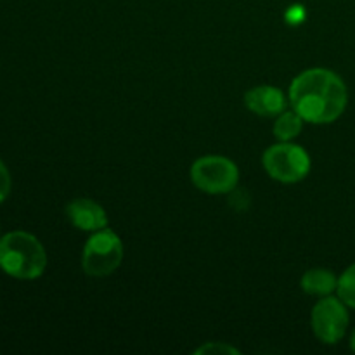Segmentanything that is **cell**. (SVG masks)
I'll list each match as a JSON object with an SVG mask.
<instances>
[{
    "label": "cell",
    "instance_id": "cell-14",
    "mask_svg": "<svg viewBox=\"0 0 355 355\" xmlns=\"http://www.w3.org/2000/svg\"><path fill=\"white\" fill-rule=\"evenodd\" d=\"M304 17H305V12L302 7H291V9L288 10V21H290V23L298 24Z\"/></svg>",
    "mask_w": 355,
    "mask_h": 355
},
{
    "label": "cell",
    "instance_id": "cell-15",
    "mask_svg": "<svg viewBox=\"0 0 355 355\" xmlns=\"http://www.w3.org/2000/svg\"><path fill=\"white\" fill-rule=\"evenodd\" d=\"M350 349L355 352V331L352 333V338H350Z\"/></svg>",
    "mask_w": 355,
    "mask_h": 355
},
{
    "label": "cell",
    "instance_id": "cell-5",
    "mask_svg": "<svg viewBox=\"0 0 355 355\" xmlns=\"http://www.w3.org/2000/svg\"><path fill=\"white\" fill-rule=\"evenodd\" d=\"M191 180L201 193L229 194L239 182V168L232 159L218 155L201 156L191 166Z\"/></svg>",
    "mask_w": 355,
    "mask_h": 355
},
{
    "label": "cell",
    "instance_id": "cell-3",
    "mask_svg": "<svg viewBox=\"0 0 355 355\" xmlns=\"http://www.w3.org/2000/svg\"><path fill=\"white\" fill-rule=\"evenodd\" d=\"M123 255L120 236L104 227L87 239L82 252V269L90 277H107L121 266Z\"/></svg>",
    "mask_w": 355,
    "mask_h": 355
},
{
    "label": "cell",
    "instance_id": "cell-9",
    "mask_svg": "<svg viewBox=\"0 0 355 355\" xmlns=\"http://www.w3.org/2000/svg\"><path fill=\"white\" fill-rule=\"evenodd\" d=\"M300 286L307 295L322 298L336 291L338 277L328 269H311L302 276Z\"/></svg>",
    "mask_w": 355,
    "mask_h": 355
},
{
    "label": "cell",
    "instance_id": "cell-13",
    "mask_svg": "<svg viewBox=\"0 0 355 355\" xmlns=\"http://www.w3.org/2000/svg\"><path fill=\"white\" fill-rule=\"evenodd\" d=\"M10 186H12V180H10V173L7 170V166L3 165V162L0 159V203L7 200L10 193Z\"/></svg>",
    "mask_w": 355,
    "mask_h": 355
},
{
    "label": "cell",
    "instance_id": "cell-2",
    "mask_svg": "<svg viewBox=\"0 0 355 355\" xmlns=\"http://www.w3.org/2000/svg\"><path fill=\"white\" fill-rule=\"evenodd\" d=\"M0 267L16 279H37L47 267V253L30 232H9L0 238Z\"/></svg>",
    "mask_w": 355,
    "mask_h": 355
},
{
    "label": "cell",
    "instance_id": "cell-4",
    "mask_svg": "<svg viewBox=\"0 0 355 355\" xmlns=\"http://www.w3.org/2000/svg\"><path fill=\"white\" fill-rule=\"evenodd\" d=\"M262 165L270 179L283 184H297L311 172V156L302 146L279 142L266 149Z\"/></svg>",
    "mask_w": 355,
    "mask_h": 355
},
{
    "label": "cell",
    "instance_id": "cell-10",
    "mask_svg": "<svg viewBox=\"0 0 355 355\" xmlns=\"http://www.w3.org/2000/svg\"><path fill=\"white\" fill-rule=\"evenodd\" d=\"M305 120L297 113V111H283L279 116H276L274 123V135L279 139V142H291L302 134Z\"/></svg>",
    "mask_w": 355,
    "mask_h": 355
},
{
    "label": "cell",
    "instance_id": "cell-11",
    "mask_svg": "<svg viewBox=\"0 0 355 355\" xmlns=\"http://www.w3.org/2000/svg\"><path fill=\"white\" fill-rule=\"evenodd\" d=\"M338 298L347 307L355 309V263L349 267L342 276L338 277Z\"/></svg>",
    "mask_w": 355,
    "mask_h": 355
},
{
    "label": "cell",
    "instance_id": "cell-12",
    "mask_svg": "<svg viewBox=\"0 0 355 355\" xmlns=\"http://www.w3.org/2000/svg\"><path fill=\"white\" fill-rule=\"evenodd\" d=\"M194 354L198 355H239V352L236 347L227 345V343H218V342H210L201 345L200 349L194 350Z\"/></svg>",
    "mask_w": 355,
    "mask_h": 355
},
{
    "label": "cell",
    "instance_id": "cell-6",
    "mask_svg": "<svg viewBox=\"0 0 355 355\" xmlns=\"http://www.w3.org/2000/svg\"><path fill=\"white\" fill-rule=\"evenodd\" d=\"M311 326L315 338L326 345H335L345 336L349 328V312L347 305L340 298L322 297L312 307Z\"/></svg>",
    "mask_w": 355,
    "mask_h": 355
},
{
    "label": "cell",
    "instance_id": "cell-7",
    "mask_svg": "<svg viewBox=\"0 0 355 355\" xmlns=\"http://www.w3.org/2000/svg\"><path fill=\"white\" fill-rule=\"evenodd\" d=\"M245 106L259 116L276 118L286 110V96L277 87L259 85L245 94Z\"/></svg>",
    "mask_w": 355,
    "mask_h": 355
},
{
    "label": "cell",
    "instance_id": "cell-1",
    "mask_svg": "<svg viewBox=\"0 0 355 355\" xmlns=\"http://www.w3.org/2000/svg\"><path fill=\"white\" fill-rule=\"evenodd\" d=\"M347 103L349 92L345 82L331 69H305L295 76L290 85V104L305 123H333L342 116Z\"/></svg>",
    "mask_w": 355,
    "mask_h": 355
},
{
    "label": "cell",
    "instance_id": "cell-8",
    "mask_svg": "<svg viewBox=\"0 0 355 355\" xmlns=\"http://www.w3.org/2000/svg\"><path fill=\"white\" fill-rule=\"evenodd\" d=\"M69 222L80 231L96 232L107 227V214L97 201L78 198L73 200L66 208Z\"/></svg>",
    "mask_w": 355,
    "mask_h": 355
}]
</instances>
